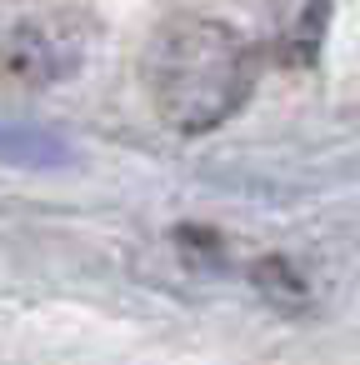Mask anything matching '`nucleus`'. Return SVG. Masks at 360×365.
I'll return each instance as SVG.
<instances>
[{
  "label": "nucleus",
  "instance_id": "f257e3e1",
  "mask_svg": "<svg viewBox=\"0 0 360 365\" xmlns=\"http://www.w3.org/2000/svg\"><path fill=\"white\" fill-rule=\"evenodd\" d=\"M150 110L180 135H210L255 96L250 41L215 16H170L140 56Z\"/></svg>",
  "mask_w": 360,
  "mask_h": 365
},
{
  "label": "nucleus",
  "instance_id": "f03ea898",
  "mask_svg": "<svg viewBox=\"0 0 360 365\" xmlns=\"http://www.w3.org/2000/svg\"><path fill=\"white\" fill-rule=\"evenodd\" d=\"M76 71V46H66L61 36L41 31V26H21L16 36L0 41V76H6L11 86H51L61 76Z\"/></svg>",
  "mask_w": 360,
  "mask_h": 365
},
{
  "label": "nucleus",
  "instance_id": "7ed1b4c3",
  "mask_svg": "<svg viewBox=\"0 0 360 365\" xmlns=\"http://www.w3.org/2000/svg\"><path fill=\"white\" fill-rule=\"evenodd\" d=\"M335 0H275V51L285 66H315Z\"/></svg>",
  "mask_w": 360,
  "mask_h": 365
},
{
  "label": "nucleus",
  "instance_id": "20e7f679",
  "mask_svg": "<svg viewBox=\"0 0 360 365\" xmlns=\"http://www.w3.org/2000/svg\"><path fill=\"white\" fill-rule=\"evenodd\" d=\"M0 160H16V165H66L71 145L51 130L36 125H0Z\"/></svg>",
  "mask_w": 360,
  "mask_h": 365
},
{
  "label": "nucleus",
  "instance_id": "39448f33",
  "mask_svg": "<svg viewBox=\"0 0 360 365\" xmlns=\"http://www.w3.org/2000/svg\"><path fill=\"white\" fill-rule=\"evenodd\" d=\"M255 280H260V290L275 295L280 305H300V300H305V285H300V275L285 270V260H265V265L255 270Z\"/></svg>",
  "mask_w": 360,
  "mask_h": 365
}]
</instances>
